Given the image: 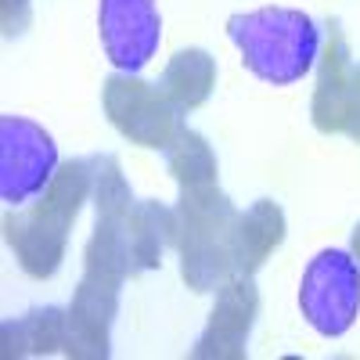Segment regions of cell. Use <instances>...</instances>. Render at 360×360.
Masks as SVG:
<instances>
[{
  "label": "cell",
  "mask_w": 360,
  "mask_h": 360,
  "mask_svg": "<svg viewBox=\"0 0 360 360\" xmlns=\"http://www.w3.org/2000/svg\"><path fill=\"white\" fill-rule=\"evenodd\" d=\"M69 339V310L44 307L25 317H15L4 324V356H25V353H58Z\"/></svg>",
  "instance_id": "15"
},
{
  "label": "cell",
  "mask_w": 360,
  "mask_h": 360,
  "mask_svg": "<svg viewBox=\"0 0 360 360\" xmlns=\"http://www.w3.org/2000/svg\"><path fill=\"white\" fill-rule=\"evenodd\" d=\"M353 94L360 98V65H353Z\"/></svg>",
  "instance_id": "21"
},
{
  "label": "cell",
  "mask_w": 360,
  "mask_h": 360,
  "mask_svg": "<svg viewBox=\"0 0 360 360\" xmlns=\"http://www.w3.org/2000/svg\"><path fill=\"white\" fill-rule=\"evenodd\" d=\"M62 169L54 137L25 115L0 119V198L11 209L37 202Z\"/></svg>",
  "instance_id": "5"
},
{
  "label": "cell",
  "mask_w": 360,
  "mask_h": 360,
  "mask_svg": "<svg viewBox=\"0 0 360 360\" xmlns=\"http://www.w3.org/2000/svg\"><path fill=\"white\" fill-rule=\"evenodd\" d=\"M130 270V242H127V217H98L94 234L83 249V278L123 285Z\"/></svg>",
  "instance_id": "14"
},
{
  "label": "cell",
  "mask_w": 360,
  "mask_h": 360,
  "mask_svg": "<svg viewBox=\"0 0 360 360\" xmlns=\"http://www.w3.org/2000/svg\"><path fill=\"white\" fill-rule=\"evenodd\" d=\"M94 202L98 217H127L134 209V195H130V184L123 169H119V159L115 155H98V169H94Z\"/></svg>",
  "instance_id": "17"
},
{
  "label": "cell",
  "mask_w": 360,
  "mask_h": 360,
  "mask_svg": "<svg viewBox=\"0 0 360 360\" xmlns=\"http://www.w3.org/2000/svg\"><path fill=\"white\" fill-rule=\"evenodd\" d=\"M342 134H346V137H353V141L360 144V98H356V94L349 98V108H346V127H342Z\"/></svg>",
  "instance_id": "19"
},
{
  "label": "cell",
  "mask_w": 360,
  "mask_h": 360,
  "mask_svg": "<svg viewBox=\"0 0 360 360\" xmlns=\"http://www.w3.org/2000/svg\"><path fill=\"white\" fill-rule=\"evenodd\" d=\"M94 169L98 155L65 162L37 202L8 213L4 220L8 245L29 278L44 281L58 274L69 245V227L76 224L83 202H90V195H94Z\"/></svg>",
  "instance_id": "1"
},
{
  "label": "cell",
  "mask_w": 360,
  "mask_h": 360,
  "mask_svg": "<svg viewBox=\"0 0 360 360\" xmlns=\"http://www.w3.org/2000/svg\"><path fill=\"white\" fill-rule=\"evenodd\" d=\"M29 25V0H4V33L18 37Z\"/></svg>",
  "instance_id": "18"
},
{
  "label": "cell",
  "mask_w": 360,
  "mask_h": 360,
  "mask_svg": "<svg viewBox=\"0 0 360 360\" xmlns=\"http://www.w3.org/2000/svg\"><path fill=\"white\" fill-rule=\"evenodd\" d=\"M349 245H353V259L360 263V224L353 227V238H349Z\"/></svg>",
  "instance_id": "20"
},
{
  "label": "cell",
  "mask_w": 360,
  "mask_h": 360,
  "mask_svg": "<svg viewBox=\"0 0 360 360\" xmlns=\"http://www.w3.org/2000/svg\"><path fill=\"white\" fill-rule=\"evenodd\" d=\"M259 314V292L249 274H234L217 288V303L205 332L198 335L191 356L198 360H238L245 356V342Z\"/></svg>",
  "instance_id": "8"
},
{
  "label": "cell",
  "mask_w": 360,
  "mask_h": 360,
  "mask_svg": "<svg viewBox=\"0 0 360 360\" xmlns=\"http://www.w3.org/2000/svg\"><path fill=\"white\" fill-rule=\"evenodd\" d=\"M353 98V58L342 33L328 37L324 54L317 58V90H314V127L321 134H342L346 108Z\"/></svg>",
  "instance_id": "10"
},
{
  "label": "cell",
  "mask_w": 360,
  "mask_h": 360,
  "mask_svg": "<svg viewBox=\"0 0 360 360\" xmlns=\"http://www.w3.org/2000/svg\"><path fill=\"white\" fill-rule=\"evenodd\" d=\"M213 86H217V58L202 47L176 51L159 76V90L166 94L176 115H188L198 105H205Z\"/></svg>",
  "instance_id": "13"
},
{
  "label": "cell",
  "mask_w": 360,
  "mask_h": 360,
  "mask_svg": "<svg viewBox=\"0 0 360 360\" xmlns=\"http://www.w3.org/2000/svg\"><path fill=\"white\" fill-rule=\"evenodd\" d=\"M227 37L252 76L274 86L299 83L321 58V29L307 11L259 8L227 18Z\"/></svg>",
  "instance_id": "2"
},
{
  "label": "cell",
  "mask_w": 360,
  "mask_h": 360,
  "mask_svg": "<svg viewBox=\"0 0 360 360\" xmlns=\"http://www.w3.org/2000/svg\"><path fill=\"white\" fill-rule=\"evenodd\" d=\"M299 310L324 339L346 335L360 314V263L353 252L324 249L310 259L299 285Z\"/></svg>",
  "instance_id": "4"
},
{
  "label": "cell",
  "mask_w": 360,
  "mask_h": 360,
  "mask_svg": "<svg viewBox=\"0 0 360 360\" xmlns=\"http://www.w3.org/2000/svg\"><path fill=\"white\" fill-rule=\"evenodd\" d=\"M119 314V285L83 278L69 307L65 353L76 360H105L112 353V321Z\"/></svg>",
  "instance_id": "9"
},
{
  "label": "cell",
  "mask_w": 360,
  "mask_h": 360,
  "mask_svg": "<svg viewBox=\"0 0 360 360\" xmlns=\"http://www.w3.org/2000/svg\"><path fill=\"white\" fill-rule=\"evenodd\" d=\"M285 242V213L278 202L259 198L245 213H238L234 227V274H256L266 256Z\"/></svg>",
  "instance_id": "11"
},
{
  "label": "cell",
  "mask_w": 360,
  "mask_h": 360,
  "mask_svg": "<svg viewBox=\"0 0 360 360\" xmlns=\"http://www.w3.org/2000/svg\"><path fill=\"white\" fill-rule=\"evenodd\" d=\"M162 155H166L169 173L176 176L180 191L217 184V155H213V148H209V141L202 134H195L191 127L176 123L173 137L162 148Z\"/></svg>",
  "instance_id": "16"
},
{
  "label": "cell",
  "mask_w": 360,
  "mask_h": 360,
  "mask_svg": "<svg viewBox=\"0 0 360 360\" xmlns=\"http://www.w3.org/2000/svg\"><path fill=\"white\" fill-rule=\"evenodd\" d=\"M98 37L115 72L137 76L155 58L162 40L155 0H98Z\"/></svg>",
  "instance_id": "7"
},
{
  "label": "cell",
  "mask_w": 360,
  "mask_h": 360,
  "mask_svg": "<svg viewBox=\"0 0 360 360\" xmlns=\"http://www.w3.org/2000/svg\"><path fill=\"white\" fill-rule=\"evenodd\" d=\"M234 227L238 209L217 188H184L176 202V242L180 278L195 292H217L234 278Z\"/></svg>",
  "instance_id": "3"
},
{
  "label": "cell",
  "mask_w": 360,
  "mask_h": 360,
  "mask_svg": "<svg viewBox=\"0 0 360 360\" xmlns=\"http://www.w3.org/2000/svg\"><path fill=\"white\" fill-rule=\"evenodd\" d=\"M101 101H105V115L112 119V127L141 148H159L162 152L180 123V115L166 101L159 83H144L141 76H130V72L108 76Z\"/></svg>",
  "instance_id": "6"
},
{
  "label": "cell",
  "mask_w": 360,
  "mask_h": 360,
  "mask_svg": "<svg viewBox=\"0 0 360 360\" xmlns=\"http://www.w3.org/2000/svg\"><path fill=\"white\" fill-rule=\"evenodd\" d=\"M127 242H130V270L144 274L162 263V252L176 242V209L144 198L127 213Z\"/></svg>",
  "instance_id": "12"
}]
</instances>
